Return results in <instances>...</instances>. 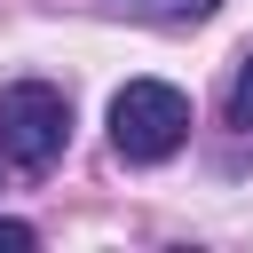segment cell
Returning a JSON list of instances; mask_svg holds the SVG:
<instances>
[{
    "instance_id": "277c9868",
    "label": "cell",
    "mask_w": 253,
    "mask_h": 253,
    "mask_svg": "<svg viewBox=\"0 0 253 253\" xmlns=\"http://www.w3.org/2000/svg\"><path fill=\"white\" fill-rule=\"evenodd\" d=\"M229 126L253 134V47H245V63H237V79H229Z\"/></svg>"
},
{
    "instance_id": "5b68a950",
    "label": "cell",
    "mask_w": 253,
    "mask_h": 253,
    "mask_svg": "<svg viewBox=\"0 0 253 253\" xmlns=\"http://www.w3.org/2000/svg\"><path fill=\"white\" fill-rule=\"evenodd\" d=\"M0 253H32V221H0Z\"/></svg>"
},
{
    "instance_id": "3957f363",
    "label": "cell",
    "mask_w": 253,
    "mask_h": 253,
    "mask_svg": "<svg viewBox=\"0 0 253 253\" xmlns=\"http://www.w3.org/2000/svg\"><path fill=\"white\" fill-rule=\"evenodd\" d=\"M111 8H126V16H150V24H206L221 0H111Z\"/></svg>"
},
{
    "instance_id": "7a4b0ae2",
    "label": "cell",
    "mask_w": 253,
    "mask_h": 253,
    "mask_svg": "<svg viewBox=\"0 0 253 253\" xmlns=\"http://www.w3.org/2000/svg\"><path fill=\"white\" fill-rule=\"evenodd\" d=\"M63 142H71V103H63V87H47V79H16L8 95H0V158H16V166H55L63 158Z\"/></svg>"
},
{
    "instance_id": "6da1fadb",
    "label": "cell",
    "mask_w": 253,
    "mask_h": 253,
    "mask_svg": "<svg viewBox=\"0 0 253 253\" xmlns=\"http://www.w3.org/2000/svg\"><path fill=\"white\" fill-rule=\"evenodd\" d=\"M190 142V95L166 79H126L111 95V150L126 166H158Z\"/></svg>"
}]
</instances>
